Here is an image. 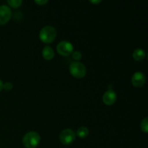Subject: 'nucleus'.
Returning a JSON list of instances; mask_svg holds the SVG:
<instances>
[{"label":"nucleus","mask_w":148,"mask_h":148,"mask_svg":"<svg viewBox=\"0 0 148 148\" xmlns=\"http://www.w3.org/2000/svg\"><path fill=\"white\" fill-rule=\"evenodd\" d=\"M90 2L92 3V4H99L101 2V1H90Z\"/></svg>","instance_id":"18"},{"label":"nucleus","mask_w":148,"mask_h":148,"mask_svg":"<svg viewBox=\"0 0 148 148\" xmlns=\"http://www.w3.org/2000/svg\"><path fill=\"white\" fill-rule=\"evenodd\" d=\"M3 88H4V90H6L10 91L13 88V85L11 83V82H7L3 85Z\"/></svg>","instance_id":"15"},{"label":"nucleus","mask_w":148,"mask_h":148,"mask_svg":"<svg viewBox=\"0 0 148 148\" xmlns=\"http://www.w3.org/2000/svg\"><path fill=\"white\" fill-rule=\"evenodd\" d=\"M7 4L13 8H18L23 4V1L22 0H9L7 1Z\"/></svg>","instance_id":"12"},{"label":"nucleus","mask_w":148,"mask_h":148,"mask_svg":"<svg viewBox=\"0 0 148 148\" xmlns=\"http://www.w3.org/2000/svg\"><path fill=\"white\" fill-rule=\"evenodd\" d=\"M56 51L59 54L63 56H68L72 54V52L74 51L73 45L70 42L64 40L58 43L56 46Z\"/></svg>","instance_id":"5"},{"label":"nucleus","mask_w":148,"mask_h":148,"mask_svg":"<svg viewBox=\"0 0 148 148\" xmlns=\"http://www.w3.org/2000/svg\"><path fill=\"white\" fill-rule=\"evenodd\" d=\"M140 128L141 130L145 133H147L148 132V119L145 118L144 119H143V121H141V124H140Z\"/></svg>","instance_id":"13"},{"label":"nucleus","mask_w":148,"mask_h":148,"mask_svg":"<svg viewBox=\"0 0 148 148\" xmlns=\"http://www.w3.org/2000/svg\"><path fill=\"white\" fill-rule=\"evenodd\" d=\"M40 141V137L35 131L26 133L23 138V143L26 148H36Z\"/></svg>","instance_id":"2"},{"label":"nucleus","mask_w":148,"mask_h":148,"mask_svg":"<svg viewBox=\"0 0 148 148\" xmlns=\"http://www.w3.org/2000/svg\"><path fill=\"white\" fill-rule=\"evenodd\" d=\"M145 76L141 72H137L134 73L132 77V83L135 88H141L145 83Z\"/></svg>","instance_id":"7"},{"label":"nucleus","mask_w":148,"mask_h":148,"mask_svg":"<svg viewBox=\"0 0 148 148\" xmlns=\"http://www.w3.org/2000/svg\"><path fill=\"white\" fill-rule=\"evenodd\" d=\"M56 30L53 26L47 25L43 27L39 33V38L43 43L49 44L53 43L56 37Z\"/></svg>","instance_id":"1"},{"label":"nucleus","mask_w":148,"mask_h":148,"mask_svg":"<svg viewBox=\"0 0 148 148\" xmlns=\"http://www.w3.org/2000/svg\"><path fill=\"white\" fill-rule=\"evenodd\" d=\"M3 85H4V83H3L2 81L0 79V91H1V90L3 89Z\"/></svg>","instance_id":"17"},{"label":"nucleus","mask_w":148,"mask_h":148,"mask_svg":"<svg viewBox=\"0 0 148 148\" xmlns=\"http://www.w3.org/2000/svg\"><path fill=\"white\" fill-rule=\"evenodd\" d=\"M12 17V10L7 5H0V25H5Z\"/></svg>","instance_id":"6"},{"label":"nucleus","mask_w":148,"mask_h":148,"mask_svg":"<svg viewBox=\"0 0 148 148\" xmlns=\"http://www.w3.org/2000/svg\"><path fill=\"white\" fill-rule=\"evenodd\" d=\"M72 59H75L76 62H79L82 57V55L80 51H73L72 53Z\"/></svg>","instance_id":"14"},{"label":"nucleus","mask_w":148,"mask_h":148,"mask_svg":"<svg viewBox=\"0 0 148 148\" xmlns=\"http://www.w3.org/2000/svg\"><path fill=\"white\" fill-rule=\"evenodd\" d=\"M42 56L44 59L50 61L54 57V51L51 46H46L42 50Z\"/></svg>","instance_id":"9"},{"label":"nucleus","mask_w":148,"mask_h":148,"mask_svg":"<svg viewBox=\"0 0 148 148\" xmlns=\"http://www.w3.org/2000/svg\"><path fill=\"white\" fill-rule=\"evenodd\" d=\"M48 2H49V1H48L47 0H38H38H36V1H35V3L39 6H44L46 5Z\"/></svg>","instance_id":"16"},{"label":"nucleus","mask_w":148,"mask_h":148,"mask_svg":"<svg viewBox=\"0 0 148 148\" xmlns=\"http://www.w3.org/2000/svg\"><path fill=\"white\" fill-rule=\"evenodd\" d=\"M69 72L74 77L81 79L86 75L87 69L85 65L79 62H74L69 66Z\"/></svg>","instance_id":"3"},{"label":"nucleus","mask_w":148,"mask_h":148,"mask_svg":"<svg viewBox=\"0 0 148 148\" xmlns=\"http://www.w3.org/2000/svg\"><path fill=\"white\" fill-rule=\"evenodd\" d=\"M102 99L103 102L106 106H112L115 103L117 99L116 93L112 90H108L104 92Z\"/></svg>","instance_id":"8"},{"label":"nucleus","mask_w":148,"mask_h":148,"mask_svg":"<svg viewBox=\"0 0 148 148\" xmlns=\"http://www.w3.org/2000/svg\"><path fill=\"white\" fill-rule=\"evenodd\" d=\"M132 56L134 60L137 62H141L145 58L146 52L142 49H137L134 51Z\"/></svg>","instance_id":"10"},{"label":"nucleus","mask_w":148,"mask_h":148,"mask_svg":"<svg viewBox=\"0 0 148 148\" xmlns=\"http://www.w3.org/2000/svg\"><path fill=\"white\" fill-rule=\"evenodd\" d=\"M89 130L86 127H80L76 132V135L81 139H85L89 135Z\"/></svg>","instance_id":"11"},{"label":"nucleus","mask_w":148,"mask_h":148,"mask_svg":"<svg viewBox=\"0 0 148 148\" xmlns=\"http://www.w3.org/2000/svg\"><path fill=\"white\" fill-rule=\"evenodd\" d=\"M75 138H76V134L73 130L70 129L64 130L59 134V140L64 145H69L73 143Z\"/></svg>","instance_id":"4"}]
</instances>
